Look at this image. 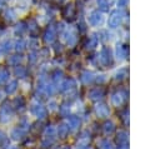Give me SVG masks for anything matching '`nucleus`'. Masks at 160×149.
<instances>
[{
	"label": "nucleus",
	"mask_w": 160,
	"mask_h": 149,
	"mask_svg": "<svg viewBox=\"0 0 160 149\" xmlns=\"http://www.w3.org/2000/svg\"><path fill=\"white\" fill-rule=\"evenodd\" d=\"M2 19H4L6 23H9V24L14 23L15 19H16V13H15V10H14L12 8H6V9L4 10V13H2Z\"/></svg>",
	"instance_id": "nucleus-2"
},
{
	"label": "nucleus",
	"mask_w": 160,
	"mask_h": 149,
	"mask_svg": "<svg viewBox=\"0 0 160 149\" xmlns=\"http://www.w3.org/2000/svg\"><path fill=\"white\" fill-rule=\"evenodd\" d=\"M16 89H18V81H16V80H11V81L6 85V88H5V90H6L8 94H12V93H15Z\"/></svg>",
	"instance_id": "nucleus-12"
},
{
	"label": "nucleus",
	"mask_w": 160,
	"mask_h": 149,
	"mask_svg": "<svg viewBox=\"0 0 160 149\" xmlns=\"http://www.w3.org/2000/svg\"><path fill=\"white\" fill-rule=\"evenodd\" d=\"M25 48H26V41H25L24 39H18V40L15 41V44H14V49H15L18 53L24 51Z\"/></svg>",
	"instance_id": "nucleus-8"
},
{
	"label": "nucleus",
	"mask_w": 160,
	"mask_h": 149,
	"mask_svg": "<svg viewBox=\"0 0 160 149\" xmlns=\"http://www.w3.org/2000/svg\"><path fill=\"white\" fill-rule=\"evenodd\" d=\"M20 61H21V55H19V54L11 55V56L8 59V63H9V65H11V66H16V65H19Z\"/></svg>",
	"instance_id": "nucleus-10"
},
{
	"label": "nucleus",
	"mask_w": 160,
	"mask_h": 149,
	"mask_svg": "<svg viewBox=\"0 0 160 149\" xmlns=\"http://www.w3.org/2000/svg\"><path fill=\"white\" fill-rule=\"evenodd\" d=\"M36 26H38V25H36L35 20H32V19H31V20H29V21H28V26H26V28L29 29V33H30L31 35H34V34H35V31H36V29H38Z\"/></svg>",
	"instance_id": "nucleus-14"
},
{
	"label": "nucleus",
	"mask_w": 160,
	"mask_h": 149,
	"mask_svg": "<svg viewBox=\"0 0 160 149\" xmlns=\"http://www.w3.org/2000/svg\"><path fill=\"white\" fill-rule=\"evenodd\" d=\"M12 43H11V40H5L2 44H1V46H0V49H1V51L4 53V54H8L11 49H12Z\"/></svg>",
	"instance_id": "nucleus-11"
},
{
	"label": "nucleus",
	"mask_w": 160,
	"mask_h": 149,
	"mask_svg": "<svg viewBox=\"0 0 160 149\" xmlns=\"http://www.w3.org/2000/svg\"><path fill=\"white\" fill-rule=\"evenodd\" d=\"M14 74L18 76V78H25L26 76V74H28V71H26V69L24 68V66H21V65H16V66H14Z\"/></svg>",
	"instance_id": "nucleus-7"
},
{
	"label": "nucleus",
	"mask_w": 160,
	"mask_h": 149,
	"mask_svg": "<svg viewBox=\"0 0 160 149\" xmlns=\"http://www.w3.org/2000/svg\"><path fill=\"white\" fill-rule=\"evenodd\" d=\"M10 73L6 68H0V84H5L9 80Z\"/></svg>",
	"instance_id": "nucleus-9"
},
{
	"label": "nucleus",
	"mask_w": 160,
	"mask_h": 149,
	"mask_svg": "<svg viewBox=\"0 0 160 149\" xmlns=\"http://www.w3.org/2000/svg\"><path fill=\"white\" fill-rule=\"evenodd\" d=\"M10 136L14 139V140H22L24 139V136H25V129H22L21 126H16V128H14L12 130H11V134H10Z\"/></svg>",
	"instance_id": "nucleus-3"
},
{
	"label": "nucleus",
	"mask_w": 160,
	"mask_h": 149,
	"mask_svg": "<svg viewBox=\"0 0 160 149\" xmlns=\"http://www.w3.org/2000/svg\"><path fill=\"white\" fill-rule=\"evenodd\" d=\"M11 104H12L14 110L16 111H22L25 109V99L22 96H16Z\"/></svg>",
	"instance_id": "nucleus-4"
},
{
	"label": "nucleus",
	"mask_w": 160,
	"mask_h": 149,
	"mask_svg": "<svg viewBox=\"0 0 160 149\" xmlns=\"http://www.w3.org/2000/svg\"><path fill=\"white\" fill-rule=\"evenodd\" d=\"M0 146H1L2 149L6 148V146H9V139H8L6 134H5L2 130H0Z\"/></svg>",
	"instance_id": "nucleus-13"
},
{
	"label": "nucleus",
	"mask_w": 160,
	"mask_h": 149,
	"mask_svg": "<svg viewBox=\"0 0 160 149\" xmlns=\"http://www.w3.org/2000/svg\"><path fill=\"white\" fill-rule=\"evenodd\" d=\"M54 35V31H52V28H49L48 31L45 33V41H51L52 40V36Z\"/></svg>",
	"instance_id": "nucleus-15"
},
{
	"label": "nucleus",
	"mask_w": 160,
	"mask_h": 149,
	"mask_svg": "<svg viewBox=\"0 0 160 149\" xmlns=\"http://www.w3.org/2000/svg\"><path fill=\"white\" fill-rule=\"evenodd\" d=\"M14 114V108H12V104L9 101V100H5L1 106H0V123L1 124H5L8 123L11 116Z\"/></svg>",
	"instance_id": "nucleus-1"
},
{
	"label": "nucleus",
	"mask_w": 160,
	"mask_h": 149,
	"mask_svg": "<svg viewBox=\"0 0 160 149\" xmlns=\"http://www.w3.org/2000/svg\"><path fill=\"white\" fill-rule=\"evenodd\" d=\"M8 149H19V148H18V146H14V145H9Z\"/></svg>",
	"instance_id": "nucleus-17"
},
{
	"label": "nucleus",
	"mask_w": 160,
	"mask_h": 149,
	"mask_svg": "<svg viewBox=\"0 0 160 149\" xmlns=\"http://www.w3.org/2000/svg\"><path fill=\"white\" fill-rule=\"evenodd\" d=\"M29 59H30L31 63H34V61H35V53H31L30 56H29Z\"/></svg>",
	"instance_id": "nucleus-16"
},
{
	"label": "nucleus",
	"mask_w": 160,
	"mask_h": 149,
	"mask_svg": "<svg viewBox=\"0 0 160 149\" xmlns=\"http://www.w3.org/2000/svg\"><path fill=\"white\" fill-rule=\"evenodd\" d=\"M25 30H26V24H25L24 21H20V23L16 24V26L14 28V34H15L16 36H21Z\"/></svg>",
	"instance_id": "nucleus-6"
},
{
	"label": "nucleus",
	"mask_w": 160,
	"mask_h": 149,
	"mask_svg": "<svg viewBox=\"0 0 160 149\" xmlns=\"http://www.w3.org/2000/svg\"><path fill=\"white\" fill-rule=\"evenodd\" d=\"M31 111H32V114H35L38 118H44V116H45V110H44V108H42L41 105H35V104H32V105H31Z\"/></svg>",
	"instance_id": "nucleus-5"
}]
</instances>
